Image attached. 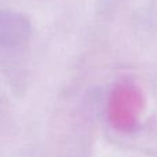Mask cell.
<instances>
[{"instance_id": "obj_1", "label": "cell", "mask_w": 157, "mask_h": 157, "mask_svg": "<svg viewBox=\"0 0 157 157\" xmlns=\"http://www.w3.org/2000/svg\"><path fill=\"white\" fill-rule=\"evenodd\" d=\"M144 95L142 91L131 81L119 83L110 92L108 102L109 123L121 132H131L139 124Z\"/></svg>"}]
</instances>
